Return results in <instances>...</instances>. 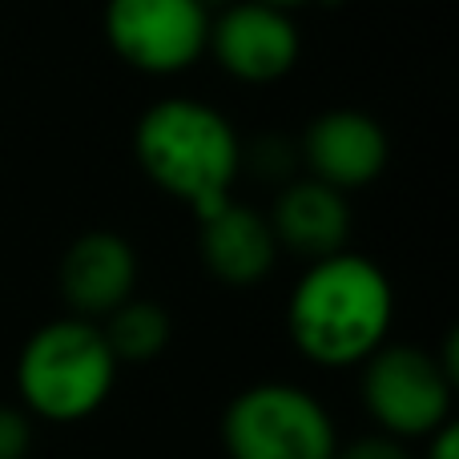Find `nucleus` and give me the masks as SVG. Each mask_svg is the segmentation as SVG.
<instances>
[{
    "instance_id": "obj_15",
    "label": "nucleus",
    "mask_w": 459,
    "mask_h": 459,
    "mask_svg": "<svg viewBox=\"0 0 459 459\" xmlns=\"http://www.w3.org/2000/svg\"><path fill=\"white\" fill-rule=\"evenodd\" d=\"M428 459H459V423H444L428 436Z\"/></svg>"
},
{
    "instance_id": "obj_13",
    "label": "nucleus",
    "mask_w": 459,
    "mask_h": 459,
    "mask_svg": "<svg viewBox=\"0 0 459 459\" xmlns=\"http://www.w3.org/2000/svg\"><path fill=\"white\" fill-rule=\"evenodd\" d=\"M32 452V415L24 407L0 403V459H29Z\"/></svg>"
},
{
    "instance_id": "obj_16",
    "label": "nucleus",
    "mask_w": 459,
    "mask_h": 459,
    "mask_svg": "<svg viewBox=\"0 0 459 459\" xmlns=\"http://www.w3.org/2000/svg\"><path fill=\"white\" fill-rule=\"evenodd\" d=\"M258 4H270V8H278V13H294V8H307V4H315V0H258Z\"/></svg>"
},
{
    "instance_id": "obj_8",
    "label": "nucleus",
    "mask_w": 459,
    "mask_h": 459,
    "mask_svg": "<svg viewBox=\"0 0 459 459\" xmlns=\"http://www.w3.org/2000/svg\"><path fill=\"white\" fill-rule=\"evenodd\" d=\"M391 142L383 126L363 109H326L302 134V161L310 178L331 190H363L387 169Z\"/></svg>"
},
{
    "instance_id": "obj_9",
    "label": "nucleus",
    "mask_w": 459,
    "mask_h": 459,
    "mask_svg": "<svg viewBox=\"0 0 459 459\" xmlns=\"http://www.w3.org/2000/svg\"><path fill=\"white\" fill-rule=\"evenodd\" d=\"M56 286H61V299L69 302V315L101 323L137 290L134 246L113 230H89L65 250Z\"/></svg>"
},
{
    "instance_id": "obj_4",
    "label": "nucleus",
    "mask_w": 459,
    "mask_h": 459,
    "mask_svg": "<svg viewBox=\"0 0 459 459\" xmlns=\"http://www.w3.org/2000/svg\"><path fill=\"white\" fill-rule=\"evenodd\" d=\"M230 459H331L339 428L331 411L299 383H254L222 411Z\"/></svg>"
},
{
    "instance_id": "obj_14",
    "label": "nucleus",
    "mask_w": 459,
    "mask_h": 459,
    "mask_svg": "<svg viewBox=\"0 0 459 459\" xmlns=\"http://www.w3.org/2000/svg\"><path fill=\"white\" fill-rule=\"evenodd\" d=\"M331 459H411V452H407V444H399V439L375 431V436L351 439V444L339 439V447H334Z\"/></svg>"
},
{
    "instance_id": "obj_2",
    "label": "nucleus",
    "mask_w": 459,
    "mask_h": 459,
    "mask_svg": "<svg viewBox=\"0 0 459 459\" xmlns=\"http://www.w3.org/2000/svg\"><path fill=\"white\" fill-rule=\"evenodd\" d=\"M134 153L145 178L161 194L186 202L198 222L226 206L242 169V142L226 113L190 97L150 105L134 129Z\"/></svg>"
},
{
    "instance_id": "obj_3",
    "label": "nucleus",
    "mask_w": 459,
    "mask_h": 459,
    "mask_svg": "<svg viewBox=\"0 0 459 459\" xmlns=\"http://www.w3.org/2000/svg\"><path fill=\"white\" fill-rule=\"evenodd\" d=\"M117 359L89 318H53L24 339L16 359V395L32 420L81 423L101 411L117 383Z\"/></svg>"
},
{
    "instance_id": "obj_12",
    "label": "nucleus",
    "mask_w": 459,
    "mask_h": 459,
    "mask_svg": "<svg viewBox=\"0 0 459 459\" xmlns=\"http://www.w3.org/2000/svg\"><path fill=\"white\" fill-rule=\"evenodd\" d=\"M97 326H101V334H105V342H109L117 367L153 363V359L169 347V334H174V323H169L166 310L150 299H137V294L121 302L117 310H109Z\"/></svg>"
},
{
    "instance_id": "obj_1",
    "label": "nucleus",
    "mask_w": 459,
    "mask_h": 459,
    "mask_svg": "<svg viewBox=\"0 0 459 459\" xmlns=\"http://www.w3.org/2000/svg\"><path fill=\"white\" fill-rule=\"evenodd\" d=\"M395 318L391 278L363 254L339 250L302 270L286 299V334L315 367H363L387 342Z\"/></svg>"
},
{
    "instance_id": "obj_5",
    "label": "nucleus",
    "mask_w": 459,
    "mask_h": 459,
    "mask_svg": "<svg viewBox=\"0 0 459 459\" xmlns=\"http://www.w3.org/2000/svg\"><path fill=\"white\" fill-rule=\"evenodd\" d=\"M359 395L383 436L428 439L444 423H452L455 375L439 363L436 351L411 347V342H383L363 363Z\"/></svg>"
},
{
    "instance_id": "obj_10",
    "label": "nucleus",
    "mask_w": 459,
    "mask_h": 459,
    "mask_svg": "<svg viewBox=\"0 0 459 459\" xmlns=\"http://www.w3.org/2000/svg\"><path fill=\"white\" fill-rule=\"evenodd\" d=\"M266 222L274 230L278 250H290L307 262H318L347 250L351 206L339 190H331L318 178H294V182L282 186Z\"/></svg>"
},
{
    "instance_id": "obj_6",
    "label": "nucleus",
    "mask_w": 459,
    "mask_h": 459,
    "mask_svg": "<svg viewBox=\"0 0 459 459\" xmlns=\"http://www.w3.org/2000/svg\"><path fill=\"white\" fill-rule=\"evenodd\" d=\"M105 40L137 73L174 77L202 61L210 40L206 0H109Z\"/></svg>"
},
{
    "instance_id": "obj_7",
    "label": "nucleus",
    "mask_w": 459,
    "mask_h": 459,
    "mask_svg": "<svg viewBox=\"0 0 459 459\" xmlns=\"http://www.w3.org/2000/svg\"><path fill=\"white\" fill-rule=\"evenodd\" d=\"M206 48L230 77L246 85H270L299 65L302 37L290 13H278L258 0H238L210 21Z\"/></svg>"
},
{
    "instance_id": "obj_11",
    "label": "nucleus",
    "mask_w": 459,
    "mask_h": 459,
    "mask_svg": "<svg viewBox=\"0 0 459 459\" xmlns=\"http://www.w3.org/2000/svg\"><path fill=\"white\" fill-rule=\"evenodd\" d=\"M198 250L206 270L226 286H258L278 262V242L266 214L234 198L198 222Z\"/></svg>"
}]
</instances>
